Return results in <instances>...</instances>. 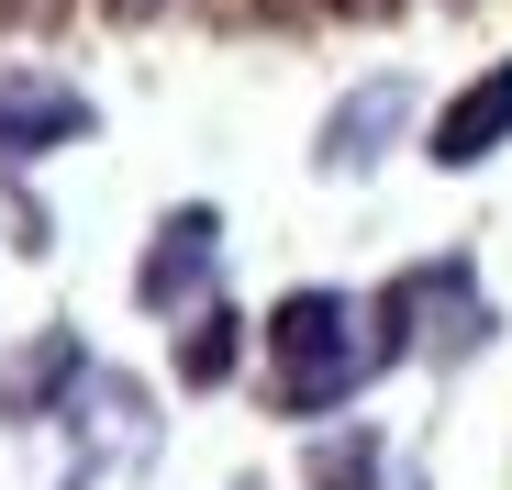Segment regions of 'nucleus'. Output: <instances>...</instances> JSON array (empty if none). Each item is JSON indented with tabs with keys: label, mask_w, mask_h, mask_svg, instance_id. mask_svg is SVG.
I'll list each match as a JSON object with an SVG mask.
<instances>
[{
	"label": "nucleus",
	"mask_w": 512,
	"mask_h": 490,
	"mask_svg": "<svg viewBox=\"0 0 512 490\" xmlns=\"http://www.w3.org/2000/svg\"><path fill=\"white\" fill-rule=\"evenodd\" d=\"M256 346H268V413L290 424H334V413H357L368 379L401 368V346L379 335V301L357 290H279L268 312H256Z\"/></svg>",
	"instance_id": "nucleus-1"
},
{
	"label": "nucleus",
	"mask_w": 512,
	"mask_h": 490,
	"mask_svg": "<svg viewBox=\"0 0 512 490\" xmlns=\"http://www.w3.org/2000/svg\"><path fill=\"white\" fill-rule=\"evenodd\" d=\"M379 301V335L401 346V357H479L490 335H501V312H490V290H479V257L468 245H446V257H412L390 290H368Z\"/></svg>",
	"instance_id": "nucleus-2"
},
{
	"label": "nucleus",
	"mask_w": 512,
	"mask_h": 490,
	"mask_svg": "<svg viewBox=\"0 0 512 490\" xmlns=\"http://www.w3.org/2000/svg\"><path fill=\"white\" fill-rule=\"evenodd\" d=\"M90 134H101V112H90L78 78H56V67H0V179L45 168V156L90 145Z\"/></svg>",
	"instance_id": "nucleus-3"
},
{
	"label": "nucleus",
	"mask_w": 512,
	"mask_h": 490,
	"mask_svg": "<svg viewBox=\"0 0 512 490\" xmlns=\"http://www.w3.org/2000/svg\"><path fill=\"white\" fill-rule=\"evenodd\" d=\"M212 279H223V212H212V201L156 212L145 257H134V301H145L156 323H179V312H201V301H212Z\"/></svg>",
	"instance_id": "nucleus-4"
},
{
	"label": "nucleus",
	"mask_w": 512,
	"mask_h": 490,
	"mask_svg": "<svg viewBox=\"0 0 512 490\" xmlns=\"http://www.w3.org/2000/svg\"><path fill=\"white\" fill-rule=\"evenodd\" d=\"M56 424H67V468H56V490H90V479H112V468H134V457L156 446L145 390H134V379H112V368L78 379V401H67Z\"/></svg>",
	"instance_id": "nucleus-5"
},
{
	"label": "nucleus",
	"mask_w": 512,
	"mask_h": 490,
	"mask_svg": "<svg viewBox=\"0 0 512 490\" xmlns=\"http://www.w3.org/2000/svg\"><path fill=\"white\" fill-rule=\"evenodd\" d=\"M401 123H412V78H401V67L357 78V90L323 112V134H312V179H368L379 156L401 145Z\"/></svg>",
	"instance_id": "nucleus-6"
},
{
	"label": "nucleus",
	"mask_w": 512,
	"mask_h": 490,
	"mask_svg": "<svg viewBox=\"0 0 512 490\" xmlns=\"http://www.w3.org/2000/svg\"><path fill=\"white\" fill-rule=\"evenodd\" d=\"M501 145H512V56H490L479 78H457V90L435 101V123H423V156H435L446 179L490 168Z\"/></svg>",
	"instance_id": "nucleus-7"
},
{
	"label": "nucleus",
	"mask_w": 512,
	"mask_h": 490,
	"mask_svg": "<svg viewBox=\"0 0 512 490\" xmlns=\"http://www.w3.org/2000/svg\"><path fill=\"white\" fill-rule=\"evenodd\" d=\"M90 368H101V357H90V335H78V323H34V335L0 357V424H56Z\"/></svg>",
	"instance_id": "nucleus-8"
},
{
	"label": "nucleus",
	"mask_w": 512,
	"mask_h": 490,
	"mask_svg": "<svg viewBox=\"0 0 512 490\" xmlns=\"http://www.w3.org/2000/svg\"><path fill=\"white\" fill-rule=\"evenodd\" d=\"M245 346H256V323L212 290L201 312H179V323H167V368H179V390H223L234 368H245Z\"/></svg>",
	"instance_id": "nucleus-9"
},
{
	"label": "nucleus",
	"mask_w": 512,
	"mask_h": 490,
	"mask_svg": "<svg viewBox=\"0 0 512 490\" xmlns=\"http://www.w3.org/2000/svg\"><path fill=\"white\" fill-rule=\"evenodd\" d=\"M301 490H401V479H390V435L357 424V413L312 424V446H301Z\"/></svg>",
	"instance_id": "nucleus-10"
},
{
	"label": "nucleus",
	"mask_w": 512,
	"mask_h": 490,
	"mask_svg": "<svg viewBox=\"0 0 512 490\" xmlns=\"http://www.w3.org/2000/svg\"><path fill=\"white\" fill-rule=\"evenodd\" d=\"M357 12H390V0H357Z\"/></svg>",
	"instance_id": "nucleus-11"
},
{
	"label": "nucleus",
	"mask_w": 512,
	"mask_h": 490,
	"mask_svg": "<svg viewBox=\"0 0 512 490\" xmlns=\"http://www.w3.org/2000/svg\"><path fill=\"white\" fill-rule=\"evenodd\" d=\"M234 490H268V479H234Z\"/></svg>",
	"instance_id": "nucleus-12"
},
{
	"label": "nucleus",
	"mask_w": 512,
	"mask_h": 490,
	"mask_svg": "<svg viewBox=\"0 0 512 490\" xmlns=\"http://www.w3.org/2000/svg\"><path fill=\"white\" fill-rule=\"evenodd\" d=\"M401 490H423V479H401Z\"/></svg>",
	"instance_id": "nucleus-13"
}]
</instances>
